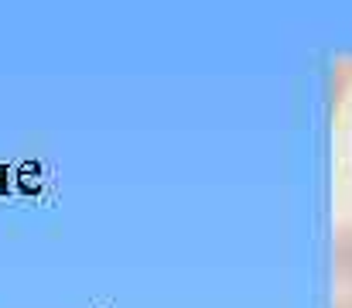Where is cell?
I'll return each instance as SVG.
<instances>
[{
  "instance_id": "cell-1",
  "label": "cell",
  "mask_w": 352,
  "mask_h": 308,
  "mask_svg": "<svg viewBox=\"0 0 352 308\" xmlns=\"http://www.w3.org/2000/svg\"><path fill=\"white\" fill-rule=\"evenodd\" d=\"M339 308H352V247L342 250V267H339Z\"/></svg>"
}]
</instances>
